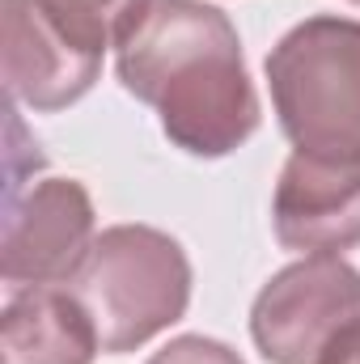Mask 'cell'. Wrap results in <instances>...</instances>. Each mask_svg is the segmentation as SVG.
Here are the masks:
<instances>
[{"mask_svg": "<svg viewBox=\"0 0 360 364\" xmlns=\"http://www.w3.org/2000/svg\"><path fill=\"white\" fill-rule=\"evenodd\" d=\"M90 4L106 17V21H110V26H115V38H119V30L127 26V17H132L144 0H90Z\"/></svg>", "mask_w": 360, "mask_h": 364, "instance_id": "11", "label": "cell"}, {"mask_svg": "<svg viewBox=\"0 0 360 364\" xmlns=\"http://www.w3.org/2000/svg\"><path fill=\"white\" fill-rule=\"evenodd\" d=\"M268 90L292 153L360 161V21L318 13L268 55Z\"/></svg>", "mask_w": 360, "mask_h": 364, "instance_id": "2", "label": "cell"}, {"mask_svg": "<svg viewBox=\"0 0 360 364\" xmlns=\"http://www.w3.org/2000/svg\"><path fill=\"white\" fill-rule=\"evenodd\" d=\"M271 229L297 255H344L360 246V161L292 153L271 195Z\"/></svg>", "mask_w": 360, "mask_h": 364, "instance_id": "7", "label": "cell"}, {"mask_svg": "<svg viewBox=\"0 0 360 364\" xmlns=\"http://www.w3.org/2000/svg\"><path fill=\"white\" fill-rule=\"evenodd\" d=\"M322 364H360V318L331 343V352L322 356Z\"/></svg>", "mask_w": 360, "mask_h": 364, "instance_id": "10", "label": "cell"}, {"mask_svg": "<svg viewBox=\"0 0 360 364\" xmlns=\"http://www.w3.org/2000/svg\"><path fill=\"white\" fill-rule=\"evenodd\" d=\"M352 4H360V0H352Z\"/></svg>", "mask_w": 360, "mask_h": 364, "instance_id": "12", "label": "cell"}, {"mask_svg": "<svg viewBox=\"0 0 360 364\" xmlns=\"http://www.w3.org/2000/svg\"><path fill=\"white\" fill-rule=\"evenodd\" d=\"M115 26L90 0H0V73L13 106L68 110L102 77Z\"/></svg>", "mask_w": 360, "mask_h": 364, "instance_id": "4", "label": "cell"}, {"mask_svg": "<svg viewBox=\"0 0 360 364\" xmlns=\"http://www.w3.org/2000/svg\"><path fill=\"white\" fill-rule=\"evenodd\" d=\"M4 364H93L102 352L81 301L64 284L21 288L0 318Z\"/></svg>", "mask_w": 360, "mask_h": 364, "instance_id": "8", "label": "cell"}, {"mask_svg": "<svg viewBox=\"0 0 360 364\" xmlns=\"http://www.w3.org/2000/svg\"><path fill=\"white\" fill-rule=\"evenodd\" d=\"M93 199L77 178H30L4 195L0 275L13 288L68 284L93 246Z\"/></svg>", "mask_w": 360, "mask_h": 364, "instance_id": "6", "label": "cell"}, {"mask_svg": "<svg viewBox=\"0 0 360 364\" xmlns=\"http://www.w3.org/2000/svg\"><path fill=\"white\" fill-rule=\"evenodd\" d=\"M360 318V272L344 255H305L275 272L250 305V339L271 364H322Z\"/></svg>", "mask_w": 360, "mask_h": 364, "instance_id": "5", "label": "cell"}, {"mask_svg": "<svg viewBox=\"0 0 360 364\" xmlns=\"http://www.w3.org/2000/svg\"><path fill=\"white\" fill-rule=\"evenodd\" d=\"M90 314L102 352L123 356L170 331L191 305V259L153 225H110L64 284Z\"/></svg>", "mask_w": 360, "mask_h": 364, "instance_id": "3", "label": "cell"}, {"mask_svg": "<svg viewBox=\"0 0 360 364\" xmlns=\"http://www.w3.org/2000/svg\"><path fill=\"white\" fill-rule=\"evenodd\" d=\"M149 364H246L229 343L208 339V335H179L162 352H153Z\"/></svg>", "mask_w": 360, "mask_h": 364, "instance_id": "9", "label": "cell"}, {"mask_svg": "<svg viewBox=\"0 0 360 364\" xmlns=\"http://www.w3.org/2000/svg\"><path fill=\"white\" fill-rule=\"evenodd\" d=\"M115 73L191 157H229L259 132L263 110L242 38L216 4L144 0L115 38Z\"/></svg>", "mask_w": 360, "mask_h": 364, "instance_id": "1", "label": "cell"}]
</instances>
